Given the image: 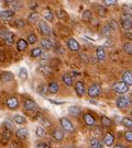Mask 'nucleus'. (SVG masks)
Segmentation results:
<instances>
[{
    "label": "nucleus",
    "instance_id": "obj_36",
    "mask_svg": "<svg viewBox=\"0 0 132 148\" xmlns=\"http://www.w3.org/2000/svg\"><path fill=\"white\" fill-rule=\"evenodd\" d=\"M35 133H37V136H39V137H44L46 134H45V131L43 130L41 126L37 127V131H35Z\"/></svg>",
    "mask_w": 132,
    "mask_h": 148
},
{
    "label": "nucleus",
    "instance_id": "obj_9",
    "mask_svg": "<svg viewBox=\"0 0 132 148\" xmlns=\"http://www.w3.org/2000/svg\"><path fill=\"white\" fill-rule=\"evenodd\" d=\"M7 106H8V108L11 109V110H15V109H17L18 106H19V101H18V99L15 98V97H10V98H8V100H7Z\"/></svg>",
    "mask_w": 132,
    "mask_h": 148
},
{
    "label": "nucleus",
    "instance_id": "obj_7",
    "mask_svg": "<svg viewBox=\"0 0 132 148\" xmlns=\"http://www.w3.org/2000/svg\"><path fill=\"white\" fill-rule=\"evenodd\" d=\"M24 109H26V111H35L37 109V103L34 102V101L30 100V99H26V101H24Z\"/></svg>",
    "mask_w": 132,
    "mask_h": 148
},
{
    "label": "nucleus",
    "instance_id": "obj_41",
    "mask_svg": "<svg viewBox=\"0 0 132 148\" xmlns=\"http://www.w3.org/2000/svg\"><path fill=\"white\" fill-rule=\"evenodd\" d=\"M9 33H10V31H8L7 29H1V30H0V37L6 40V37L8 36Z\"/></svg>",
    "mask_w": 132,
    "mask_h": 148
},
{
    "label": "nucleus",
    "instance_id": "obj_39",
    "mask_svg": "<svg viewBox=\"0 0 132 148\" xmlns=\"http://www.w3.org/2000/svg\"><path fill=\"white\" fill-rule=\"evenodd\" d=\"M3 124H5V127L7 130H9V131H12V130H13V126H15V125H13V123L11 121H9V120H6Z\"/></svg>",
    "mask_w": 132,
    "mask_h": 148
},
{
    "label": "nucleus",
    "instance_id": "obj_25",
    "mask_svg": "<svg viewBox=\"0 0 132 148\" xmlns=\"http://www.w3.org/2000/svg\"><path fill=\"white\" fill-rule=\"evenodd\" d=\"M43 16H44V19H46V20H48V21H52V20H53L52 11L50 10L48 8H46L45 10L43 11Z\"/></svg>",
    "mask_w": 132,
    "mask_h": 148
},
{
    "label": "nucleus",
    "instance_id": "obj_53",
    "mask_svg": "<svg viewBox=\"0 0 132 148\" xmlns=\"http://www.w3.org/2000/svg\"><path fill=\"white\" fill-rule=\"evenodd\" d=\"M101 131H102L101 127H96V133H97V134H100Z\"/></svg>",
    "mask_w": 132,
    "mask_h": 148
},
{
    "label": "nucleus",
    "instance_id": "obj_46",
    "mask_svg": "<svg viewBox=\"0 0 132 148\" xmlns=\"http://www.w3.org/2000/svg\"><path fill=\"white\" fill-rule=\"evenodd\" d=\"M108 25H109V27H110V29H111V30H116L117 27H118V23H117V22L115 21V20H111V21H110V23H109V24H108Z\"/></svg>",
    "mask_w": 132,
    "mask_h": 148
},
{
    "label": "nucleus",
    "instance_id": "obj_37",
    "mask_svg": "<svg viewBox=\"0 0 132 148\" xmlns=\"http://www.w3.org/2000/svg\"><path fill=\"white\" fill-rule=\"evenodd\" d=\"M111 32H112V30L110 29L109 25H105V27H102V34L106 35V36H109L111 34Z\"/></svg>",
    "mask_w": 132,
    "mask_h": 148
},
{
    "label": "nucleus",
    "instance_id": "obj_15",
    "mask_svg": "<svg viewBox=\"0 0 132 148\" xmlns=\"http://www.w3.org/2000/svg\"><path fill=\"white\" fill-rule=\"evenodd\" d=\"M67 46L70 51H74V52H77L79 49V44L77 41H75L74 38H69L68 42H67Z\"/></svg>",
    "mask_w": 132,
    "mask_h": 148
},
{
    "label": "nucleus",
    "instance_id": "obj_5",
    "mask_svg": "<svg viewBox=\"0 0 132 148\" xmlns=\"http://www.w3.org/2000/svg\"><path fill=\"white\" fill-rule=\"evenodd\" d=\"M39 30L40 32L44 34V35H48L51 33V27H48V24L45 21H40L39 22Z\"/></svg>",
    "mask_w": 132,
    "mask_h": 148
},
{
    "label": "nucleus",
    "instance_id": "obj_44",
    "mask_svg": "<svg viewBox=\"0 0 132 148\" xmlns=\"http://www.w3.org/2000/svg\"><path fill=\"white\" fill-rule=\"evenodd\" d=\"M122 27L126 29V30H130L132 27V22H121Z\"/></svg>",
    "mask_w": 132,
    "mask_h": 148
},
{
    "label": "nucleus",
    "instance_id": "obj_26",
    "mask_svg": "<svg viewBox=\"0 0 132 148\" xmlns=\"http://www.w3.org/2000/svg\"><path fill=\"white\" fill-rule=\"evenodd\" d=\"M100 121H101V124L105 125V126H111L112 125V121H111L109 117L106 116V115H102L100 117Z\"/></svg>",
    "mask_w": 132,
    "mask_h": 148
},
{
    "label": "nucleus",
    "instance_id": "obj_22",
    "mask_svg": "<svg viewBox=\"0 0 132 148\" xmlns=\"http://www.w3.org/2000/svg\"><path fill=\"white\" fill-rule=\"evenodd\" d=\"M26 47H28V42H26V40L21 38V40L18 41V43H17V48H18V51L22 52V51H24Z\"/></svg>",
    "mask_w": 132,
    "mask_h": 148
},
{
    "label": "nucleus",
    "instance_id": "obj_38",
    "mask_svg": "<svg viewBox=\"0 0 132 148\" xmlns=\"http://www.w3.org/2000/svg\"><path fill=\"white\" fill-rule=\"evenodd\" d=\"M121 22H132V16L130 14H122L121 16Z\"/></svg>",
    "mask_w": 132,
    "mask_h": 148
},
{
    "label": "nucleus",
    "instance_id": "obj_21",
    "mask_svg": "<svg viewBox=\"0 0 132 148\" xmlns=\"http://www.w3.org/2000/svg\"><path fill=\"white\" fill-rule=\"evenodd\" d=\"M58 89H59V87H58V84L57 82H51L48 87V92H51L53 95H55V93H57L58 92Z\"/></svg>",
    "mask_w": 132,
    "mask_h": 148
},
{
    "label": "nucleus",
    "instance_id": "obj_1",
    "mask_svg": "<svg viewBox=\"0 0 132 148\" xmlns=\"http://www.w3.org/2000/svg\"><path fill=\"white\" fill-rule=\"evenodd\" d=\"M59 123H61V126H62V128H63V131L68 132V133L74 132V126H73L72 122L69 121L68 119H66V117H62V119L59 120Z\"/></svg>",
    "mask_w": 132,
    "mask_h": 148
},
{
    "label": "nucleus",
    "instance_id": "obj_18",
    "mask_svg": "<svg viewBox=\"0 0 132 148\" xmlns=\"http://www.w3.org/2000/svg\"><path fill=\"white\" fill-rule=\"evenodd\" d=\"M39 71H40L41 74L45 75V76H50V75H52V73H53L52 68H51V67H48V65H42V66H40Z\"/></svg>",
    "mask_w": 132,
    "mask_h": 148
},
{
    "label": "nucleus",
    "instance_id": "obj_4",
    "mask_svg": "<svg viewBox=\"0 0 132 148\" xmlns=\"http://www.w3.org/2000/svg\"><path fill=\"white\" fill-rule=\"evenodd\" d=\"M100 86L99 85H91L88 89V95L90 98H97L100 95Z\"/></svg>",
    "mask_w": 132,
    "mask_h": 148
},
{
    "label": "nucleus",
    "instance_id": "obj_45",
    "mask_svg": "<svg viewBox=\"0 0 132 148\" xmlns=\"http://www.w3.org/2000/svg\"><path fill=\"white\" fill-rule=\"evenodd\" d=\"M40 122H41V124H42L43 126H45V127L51 126V123H50V121H48V120H45V119H43V117H41V120H40Z\"/></svg>",
    "mask_w": 132,
    "mask_h": 148
},
{
    "label": "nucleus",
    "instance_id": "obj_35",
    "mask_svg": "<svg viewBox=\"0 0 132 148\" xmlns=\"http://www.w3.org/2000/svg\"><path fill=\"white\" fill-rule=\"evenodd\" d=\"M37 19H39V14H37V12H33L29 16V21L31 22V23H35L37 21Z\"/></svg>",
    "mask_w": 132,
    "mask_h": 148
},
{
    "label": "nucleus",
    "instance_id": "obj_16",
    "mask_svg": "<svg viewBox=\"0 0 132 148\" xmlns=\"http://www.w3.org/2000/svg\"><path fill=\"white\" fill-rule=\"evenodd\" d=\"M41 47L43 49H46V51H50L53 48V43L48 40V38H43L41 40Z\"/></svg>",
    "mask_w": 132,
    "mask_h": 148
},
{
    "label": "nucleus",
    "instance_id": "obj_54",
    "mask_svg": "<svg viewBox=\"0 0 132 148\" xmlns=\"http://www.w3.org/2000/svg\"><path fill=\"white\" fill-rule=\"evenodd\" d=\"M113 148H126L124 146H122V145H116Z\"/></svg>",
    "mask_w": 132,
    "mask_h": 148
},
{
    "label": "nucleus",
    "instance_id": "obj_40",
    "mask_svg": "<svg viewBox=\"0 0 132 148\" xmlns=\"http://www.w3.org/2000/svg\"><path fill=\"white\" fill-rule=\"evenodd\" d=\"M83 19L88 21L89 19H91V11L90 10H85L84 13H83Z\"/></svg>",
    "mask_w": 132,
    "mask_h": 148
},
{
    "label": "nucleus",
    "instance_id": "obj_6",
    "mask_svg": "<svg viewBox=\"0 0 132 148\" xmlns=\"http://www.w3.org/2000/svg\"><path fill=\"white\" fill-rule=\"evenodd\" d=\"M13 16H15V11L9 10V9L0 11V18L2 20H11Z\"/></svg>",
    "mask_w": 132,
    "mask_h": 148
},
{
    "label": "nucleus",
    "instance_id": "obj_42",
    "mask_svg": "<svg viewBox=\"0 0 132 148\" xmlns=\"http://www.w3.org/2000/svg\"><path fill=\"white\" fill-rule=\"evenodd\" d=\"M124 138L127 139L129 143H132V131H127L124 133Z\"/></svg>",
    "mask_w": 132,
    "mask_h": 148
},
{
    "label": "nucleus",
    "instance_id": "obj_52",
    "mask_svg": "<svg viewBox=\"0 0 132 148\" xmlns=\"http://www.w3.org/2000/svg\"><path fill=\"white\" fill-rule=\"evenodd\" d=\"M124 35L128 37V38H130V40H132V33H129V32H126L124 33Z\"/></svg>",
    "mask_w": 132,
    "mask_h": 148
},
{
    "label": "nucleus",
    "instance_id": "obj_32",
    "mask_svg": "<svg viewBox=\"0 0 132 148\" xmlns=\"http://www.w3.org/2000/svg\"><path fill=\"white\" fill-rule=\"evenodd\" d=\"M123 51L129 55H132V44L131 43H126L123 45Z\"/></svg>",
    "mask_w": 132,
    "mask_h": 148
},
{
    "label": "nucleus",
    "instance_id": "obj_33",
    "mask_svg": "<svg viewBox=\"0 0 132 148\" xmlns=\"http://www.w3.org/2000/svg\"><path fill=\"white\" fill-rule=\"evenodd\" d=\"M122 8H123V10H124V12H126L127 14H130V16H131L132 14V5L131 3H126V5H122Z\"/></svg>",
    "mask_w": 132,
    "mask_h": 148
},
{
    "label": "nucleus",
    "instance_id": "obj_30",
    "mask_svg": "<svg viewBox=\"0 0 132 148\" xmlns=\"http://www.w3.org/2000/svg\"><path fill=\"white\" fill-rule=\"evenodd\" d=\"M13 41H15V35H13V33H9L8 34V36L6 37V40H5V42L8 44V45H12L13 44Z\"/></svg>",
    "mask_w": 132,
    "mask_h": 148
},
{
    "label": "nucleus",
    "instance_id": "obj_27",
    "mask_svg": "<svg viewBox=\"0 0 132 148\" xmlns=\"http://www.w3.org/2000/svg\"><path fill=\"white\" fill-rule=\"evenodd\" d=\"M10 137H11V131L6 128L5 131H3V133H2V142H3V143H7V142L10 139Z\"/></svg>",
    "mask_w": 132,
    "mask_h": 148
},
{
    "label": "nucleus",
    "instance_id": "obj_20",
    "mask_svg": "<svg viewBox=\"0 0 132 148\" xmlns=\"http://www.w3.org/2000/svg\"><path fill=\"white\" fill-rule=\"evenodd\" d=\"M96 55H97V58L99 59V60H105L106 58V52L104 47H97V51H96Z\"/></svg>",
    "mask_w": 132,
    "mask_h": 148
},
{
    "label": "nucleus",
    "instance_id": "obj_47",
    "mask_svg": "<svg viewBox=\"0 0 132 148\" xmlns=\"http://www.w3.org/2000/svg\"><path fill=\"white\" fill-rule=\"evenodd\" d=\"M104 2L106 5H115L117 3V0H105Z\"/></svg>",
    "mask_w": 132,
    "mask_h": 148
},
{
    "label": "nucleus",
    "instance_id": "obj_48",
    "mask_svg": "<svg viewBox=\"0 0 132 148\" xmlns=\"http://www.w3.org/2000/svg\"><path fill=\"white\" fill-rule=\"evenodd\" d=\"M16 24L18 27H24V21H23L22 19H19V20L16 21Z\"/></svg>",
    "mask_w": 132,
    "mask_h": 148
},
{
    "label": "nucleus",
    "instance_id": "obj_10",
    "mask_svg": "<svg viewBox=\"0 0 132 148\" xmlns=\"http://www.w3.org/2000/svg\"><path fill=\"white\" fill-rule=\"evenodd\" d=\"M13 78H15V76H13V74L11 71H3V73H1V75H0V79L2 80L3 82L12 81Z\"/></svg>",
    "mask_w": 132,
    "mask_h": 148
},
{
    "label": "nucleus",
    "instance_id": "obj_14",
    "mask_svg": "<svg viewBox=\"0 0 132 148\" xmlns=\"http://www.w3.org/2000/svg\"><path fill=\"white\" fill-rule=\"evenodd\" d=\"M122 79H123V82H124L128 87H129V86H132V74L129 70H126V71L123 73Z\"/></svg>",
    "mask_w": 132,
    "mask_h": 148
},
{
    "label": "nucleus",
    "instance_id": "obj_51",
    "mask_svg": "<svg viewBox=\"0 0 132 148\" xmlns=\"http://www.w3.org/2000/svg\"><path fill=\"white\" fill-rule=\"evenodd\" d=\"M5 59H6L5 53H3V52H2V51H0V60H1V62H3V60H5Z\"/></svg>",
    "mask_w": 132,
    "mask_h": 148
},
{
    "label": "nucleus",
    "instance_id": "obj_8",
    "mask_svg": "<svg viewBox=\"0 0 132 148\" xmlns=\"http://www.w3.org/2000/svg\"><path fill=\"white\" fill-rule=\"evenodd\" d=\"M16 135L19 139H26L28 136H29V130L26 127H21V128H19L17 131Z\"/></svg>",
    "mask_w": 132,
    "mask_h": 148
},
{
    "label": "nucleus",
    "instance_id": "obj_29",
    "mask_svg": "<svg viewBox=\"0 0 132 148\" xmlns=\"http://www.w3.org/2000/svg\"><path fill=\"white\" fill-rule=\"evenodd\" d=\"M13 120H15V122H16L17 124H24L26 122V119L22 116V115H20V114H16L13 116Z\"/></svg>",
    "mask_w": 132,
    "mask_h": 148
},
{
    "label": "nucleus",
    "instance_id": "obj_55",
    "mask_svg": "<svg viewBox=\"0 0 132 148\" xmlns=\"http://www.w3.org/2000/svg\"><path fill=\"white\" fill-rule=\"evenodd\" d=\"M130 104H131V106H132V100H131V101H130Z\"/></svg>",
    "mask_w": 132,
    "mask_h": 148
},
{
    "label": "nucleus",
    "instance_id": "obj_12",
    "mask_svg": "<svg viewBox=\"0 0 132 148\" xmlns=\"http://www.w3.org/2000/svg\"><path fill=\"white\" fill-rule=\"evenodd\" d=\"M52 135H53V138H54L55 140L61 142V140H63V138H64V131L59 130V128H55V130L53 131Z\"/></svg>",
    "mask_w": 132,
    "mask_h": 148
},
{
    "label": "nucleus",
    "instance_id": "obj_50",
    "mask_svg": "<svg viewBox=\"0 0 132 148\" xmlns=\"http://www.w3.org/2000/svg\"><path fill=\"white\" fill-rule=\"evenodd\" d=\"M98 13L100 14V16H106V9L104 7H99V10H98Z\"/></svg>",
    "mask_w": 132,
    "mask_h": 148
},
{
    "label": "nucleus",
    "instance_id": "obj_23",
    "mask_svg": "<svg viewBox=\"0 0 132 148\" xmlns=\"http://www.w3.org/2000/svg\"><path fill=\"white\" fill-rule=\"evenodd\" d=\"M62 79H63V82L65 86H67V87H70V86L73 85V78L69 76V75H63V77H62Z\"/></svg>",
    "mask_w": 132,
    "mask_h": 148
},
{
    "label": "nucleus",
    "instance_id": "obj_17",
    "mask_svg": "<svg viewBox=\"0 0 132 148\" xmlns=\"http://www.w3.org/2000/svg\"><path fill=\"white\" fill-rule=\"evenodd\" d=\"M84 121L88 126H95L96 125L95 119L93 117V115H90V114H84Z\"/></svg>",
    "mask_w": 132,
    "mask_h": 148
},
{
    "label": "nucleus",
    "instance_id": "obj_3",
    "mask_svg": "<svg viewBox=\"0 0 132 148\" xmlns=\"http://www.w3.org/2000/svg\"><path fill=\"white\" fill-rule=\"evenodd\" d=\"M130 101H131L130 98H128L126 95H121V97H119L117 99V106L120 108V109H124V108L130 106Z\"/></svg>",
    "mask_w": 132,
    "mask_h": 148
},
{
    "label": "nucleus",
    "instance_id": "obj_11",
    "mask_svg": "<svg viewBox=\"0 0 132 148\" xmlns=\"http://www.w3.org/2000/svg\"><path fill=\"white\" fill-rule=\"evenodd\" d=\"M75 91L78 97H83L85 95V84L83 81H77L76 87H75Z\"/></svg>",
    "mask_w": 132,
    "mask_h": 148
},
{
    "label": "nucleus",
    "instance_id": "obj_34",
    "mask_svg": "<svg viewBox=\"0 0 132 148\" xmlns=\"http://www.w3.org/2000/svg\"><path fill=\"white\" fill-rule=\"evenodd\" d=\"M19 77L23 80L28 78V71H26V68H21L20 70H19Z\"/></svg>",
    "mask_w": 132,
    "mask_h": 148
},
{
    "label": "nucleus",
    "instance_id": "obj_57",
    "mask_svg": "<svg viewBox=\"0 0 132 148\" xmlns=\"http://www.w3.org/2000/svg\"><path fill=\"white\" fill-rule=\"evenodd\" d=\"M131 115H132V111H131Z\"/></svg>",
    "mask_w": 132,
    "mask_h": 148
},
{
    "label": "nucleus",
    "instance_id": "obj_2",
    "mask_svg": "<svg viewBox=\"0 0 132 148\" xmlns=\"http://www.w3.org/2000/svg\"><path fill=\"white\" fill-rule=\"evenodd\" d=\"M112 89L117 93H126L129 90V87L123 81H120V82H116L115 85L112 86Z\"/></svg>",
    "mask_w": 132,
    "mask_h": 148
},
{
    "label": "nucleus",
    "instance_id": "obj_49",
    "mask_svg": "<svg viewBox=\"0 0 132 148\" xmlns=\"http://www.w3.org/2000/svg\"><path fill=\"white\" fill-rule=\"evenodd\" d=\"M35 148H51V146L48 145V144L41 143V144H37V146H35Z\"/></svg>",
    "mask_w": 132,
    "mask_h": 148
},
{
    "label": "nucleus",
    "instance_id": "obj_19",
    "mask_svg": "<svg viewBox=\"0 0 132 148\" xmlns=\"http://www.w3.org/2000/svg\"><path fill=\"white\" fill-rule=\"evenodd\" d=\"M90 148H104V144L97 138H91L90 139Z\"/></svg>",
    "mask_w": 132,
    "mask_h": 148
},
{
    "label": "nucleus",
    "instance_id": "obj_13",
    "mask_svg": "<svg viewBox=\"0 0 132 148\" xmlns=\"http://www.w3.org/2000/svg\"><path fill=\"white\" fill-rule=\"evenodd\" d=\"M113 142H115V136L111 134V133H107L104 137V143H105L106 146L110 147L113 145Z\"/></svg>",
    "mask_w": 132,
    "mask_h": 148
},
{
    "label": "nucleus",
    "instance_id": "obj_28",
    "mask_svg": "<svg viewBox=\"0 0 132 148\" xmlns=\"http://www.w3.org/2000/svg\"><path fill=\"white\" fill-rule=\"evenodd\" d=\"M42 54H43L42 48H40V47L33 48V49L31 51V56H32V57H40Z\"/></svg>",
    "mask_w": 132,
    "mask_h": 148
},
{
    "label": "nucleus",
    "instance_id": "obj_56",
    "mask_svg": "<svg viewBox=\"0 0 132 148\" xmlns=\"http://www.w3.org/2000/svg\"><path fill=\"white\" fill-rule=\"evenodd\" d=\"M67 148H74V147H67Z\"/></svg>",
    "mask_w": 132,
    "mask_h": 148
},
{
    "label": "nucleus",
    "instance_id": "obj_43",
    "mask_svg": "<svg viewBox=\"0 0 132 148\" xmlns=\"http://www.w3.org/2000/svg\"><path fill=\"white\" fill-rule=\"evenodd\" d=\"M37 36L34 35V34H30L29 36H28V43H30V44H34V43L37 42Z\"/></svg>",
    "mask_w": 132,
    "mask_h": 148
},
{
    "label": "nucleus",
    "instance_id": "obj_31",
    "mask_svg": "<svg viewBox=\"0 0 132 148\" xmlns=\"http://www.w3.org/2000/svg\"><path fill=\"white\" fill-rule=\"evenodd\" d=\"M122 124H123L126 127H128V128L132 130V120L131 119H129V117H124V119L122 120Z\"/></svg>",
    "mask_w": 132,
    "mask_h": 148
},
{
    "label": "nucleus",
    "instance_id": "obj_24",
    "mask_svg": "<svg viewBox=\"0 0 132 148\" xmlns=\"http://www.w3.org/2000/svg\"><path fill=\"white\" fill-rule=\"evenodd\" d=\"M69 113L72 115H74V116H78L79 114H80V109H79L78 106H69Z\"/></svg>",
    "mask_w": 132,
    "mask_h": 148
}]
</instances>
